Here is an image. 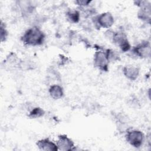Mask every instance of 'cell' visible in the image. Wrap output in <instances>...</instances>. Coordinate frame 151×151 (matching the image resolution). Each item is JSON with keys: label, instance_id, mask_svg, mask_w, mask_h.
<instances>
[{"label": "cell", "instance_id": "obj_1", "mask_svg": "<svg viewBox=\"0 0 151 151\" xmlns=\"http://www.w3.org/2000/svg\"><path fill=\"white\" fill-rule=\"evenodd\" d=\"M45 40L44 32L38 27L28 29L21 37V40L27 45L38 46L43 44Z\"/></svg>", "mask_w": 151, "mask_h": 151}, {"label": "cell", "instance_id": "obj_2", "mask_svg": "<svg viewBox=\"0 0 151 151\" xmlns=\"http://www.w3.org/2000/svg\"><path fill=\"white\" fill-rule=\"evenodd\" d=\"M110 38L116 45L120 47L122 51L127 52L130 49V44L126 34L123 31H113Z\"/></svg>", "mask_w": 151, "mask_h": 151}, {"label": "cell", "instance_id": "obj_3", "mask_svg": "<svg viewBox=\"0 0 151 151\" xmlns=\"http://www.w3.org/2000/svg\"><path fill=\"white\" fill-rule=\"evenodd\" d=\"M93 23L97 28H109L114 24V19L113 15L109 12H103L94 18Z\"/></svg>", "mask_w": 151, "mask_h": 151}, {"label": "cell", "instance_id": "obj_4", "mask_svg": "<svg viewBox=\"0 0 151 151\" xmlns=\"http://www.w3.org/2000/svg\"><path fill=\"white\" fill-rule=\"evenodd\" d=\"M136 5L140 7L137 12V17L146 22L150 23L151 19V4L147 1H137Z\"/></svg>", "mask_w": 151, "mask_h": 151}, {"label": "cell", "instance_id": "obj_5", "mask_svg": "<svg viewBox=\"0 0 151 151\" xmlns=\"http://www.w3.org/2000/svg\"><path fill=\"white\" fill-rule=\"evenodd\" d=\"M127 142L134 147H139L143 144L145 136L143 133L138 130H129L126 134Z\"/></svg>", "mask_w": 151, "mask_h": 151}, {"label": "cell", "instance_id": "obj_6", "mask_svg": "<svg viewBox=\"0 0 151 151\" xmlns=\"http://www.w3.org/2000/svg\"><path fill=\"white\" fill-rule=\"evenodd\" d=\"M109 63L106 51L99 50L95 52L94 55V65L99 70L103 71H107Z\"/></svg>", "mask_w": 151, "mask_h": 151}, {"label": "cell", "instance_id": "obj_7", "mask_svg": "<svg viewBox=\"0 0 151 151\" xmlns=\"http://www.w3.org/2000/svg\"><path fill=\"white\" fill-rule=\"evenodd\" d=\"M132 51L135 55L140 58H149L151 54L150 42L147 41H142L134 47Z\"/></svg>", "mask_w": 151, "mask_h": 151}, {"label": "cell", "instance_id": "obj_8", "mask_svg": "<svg viewBox=\"0 0 151 151\" xmlns=\"http://www.w3.org/2000/svg\"><path fill=\"white\" fill-rule=\"evenodd\" d=\"M57 145L60 150L70 151L74 150L73 141L65 134H60L58 136Z\"/></svg>", "mask_w": 151, "mask_h": 151}, {"label": "cell", "instance_id": "obj_9", "mask_svg": "<svg viewBox=\"0 0 151 151\" xmlns=\"http://www.w3.org/2000/svg\"><path fill=\"white\" fill-rule=\"evenodd\" d=\"M37 146L40 150L44 151H57L58 150L57 144L48 138L38 140L37 142Z\"/></svg>", "mask_w": 151, "mask_h": 151}, {"label": "cell", "instance_id": "obj_10", "mask_svg": "<svg viewBox=\"0 0 151 151\" xmlns=\"http://www.w3.org/2000/svg\"><path fill=\"white\" fill-rule=\"evenodd\" d=\"M123 73L127 79L133 81L138 77L139 75V69L136 66L127 65L123 67Z\"/></svg>", "mask_w": 151, "mask_h": 151}, {"label": "cell", "instance_id": "obj_11", "mask_svg": "<svg viewBox=\"0 0 151 151\" xmlns=\"http://www.w3.org/2000/svg\"><path fill=\"white\" fill-rule=\"evenodd\" d=\"M49 94L52 99L55 100L60 99L64 96L63 88L58 84L52 85L49 88Z\"/></svg>", "mask_w": 151, "mask_h": 151}, {"label": "cell", "instance_id": "obj_12", "mask_svg": "<svg viewBox=\"0 0 151 151\" xmlns=\"http://www.w3.org/2000/svg\"><path fill=\"white\" fill-rule=\"evenodd\" d=\"M66 16L68 19L73 22L77 23L79 21L80 18V14L77 10H69L66 12Z\"/></svg>", "mask_w": 151, "mask_h": 151}, {"label": "cell", "instance_id": "obj_13", "mask_svg": "<svg viewBox=\"0 0 151 151\" xmlns=\"http://www.w3.org/2000/svg\"><path fill=\"white\" fill-rule=\"evenodd\" d=\"M106 52L109 62H115L120 60V55L117 51L111 49H107L106 50Z\"/></svg>", "mask_w": 151, "mask_h": 151}, {"label": "cell", "instance_id": "obj_14", "mask_svg": "<svg viewBox=\"0 0 151 151\" xmlns=\"http://www.w3.org/2000/svg\"><path fill=\"white\" fill-rule=\"evenodd\" d=\"M44 113H45V111L42 109L38 107H34L29 113L28 117L31 119L39 118L43 116Z\"/></svg>", "mask_w": 151, "mask_h": 151}, {"label": "cell", "instance_id": "obj_15", "mask_svg": "<svg viewBox=\"0 0 151 151\" xmlns=\"http://www.w3.org/2000/svg\"><path fill=\"white\" fill-rule=\"evenodd\" d=\"M0 28H1V31H0L1 41V42H4V41H5L6 40V38H7L8 31H7V30L6 29L5 24L2 22V21H1V22Z\"/></svg>", "mask_w": 151, "mask_h": 151}, {"label": "cell", "instance_id": "obj_16", "mask_svg": "<svg viewBox=\"0 0 151 151\" xmlns=\"http://www.w3.org/2000/svg\"><path fill=\"white\" fill-rule=\"evenodd\" d=\"M91 2V1L89 0H77L75 1V3L77 4L78 6H80V8H84L89 5Z\"/></svg>", "mask_w": 151, "mask_h": 151}]
</instances>
